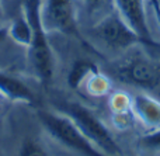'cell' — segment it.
Returning <instances> with one entry per match:
<instances>
[{"instance_id":"cell-1","label":"cell","mask_w":160,"mask_h":156,"mask_svg":"<svg viewBox=\"0 0 160 156\" xmlns=\"http://www.w3.org/2000/svg\"><path fill=\"white\" fill-rule=\"evenodd\" d=\"M41 4L42 0H21V11L31 25V44L27 48L28 59L34 75L39 82L47 84L53 78L55 59L48 41V33L42 25Z\"/></svg>"},{"instance_id":"cell-2","label":"cell","mask_w":160,"mask_h":156,"mask_svg":"<svg viewBox=\"0 0 160 156\" xmlns=\"http://www.w3.org/2000/svg\"><path fill=\"white\" fill-rule=\"evenodd\" d=\"M111 73L121 83L145 92L160 86V61L135 47L124 52V56L112 65Z\"/></svg>"},{"instance_id":"cell-3","label":"cell","mask_w":160,"mask_h":156,"mask_svg":"<svg viewBox=\"0 0 160 156\" xmlns=\"http://www.w3.org/2000/svg\"><path fill=\"white\" fill-rule=\"evenodd\" d=\"M41 125L59 145L82 156H108L102 153L65 113L38 111Z\"/></svg>"},{"instance_id":"cell-4","label":"cell","mask_w":160,"mask_h":156,"mask_svg":"<svg viewBox=\"0 0 160 156\" xmlns=\"http://www.w3.org/2000/svg\"><path fill=\"white\" fill-rule=\"evenodd\" d=\"M62 113L72 118V121L79 127L80 131L102 153L108 156H122V151L117 143L114 135L88 107L80 103H68L65 104Z\"/></svg>"},{"instance_id":"cell-5","label":"cell","mask_w":160,"mask_h":156,"mask_svg":"<svg viewBox=\"0 0 160 156\" xmlns=\"http://www.w3.org/2000/svg\"><path fill=\"white\" fill-rule=\"evenodd\" d=\"M91 34L100 44L112 52L124 53L136 45H146L115 10L96 23L91 28Z\"/></svg>"},{"instance_id":"cell-6","label":"cell","mask_w":160,"mask_h":156,"mask_svg":"<svg viewBox=\"0 0 160 156\" xmlns=\"http://www.w3.org/2000/svg\"><path fill=\"white\" fill-rule=\"evenodd\" d=\"M41 20L48 34H63L84 42L79 31L75 0H42Z\"/></svg>"},{"instance_id":"cell-7","label":"cell","mask_w":160,"mask_h":156,"mask_svg":"<svg viewBox=\"0 0 160 156\" xmlns=\"http://www.w3.org/2000/svg\"><path fill=\"white\" fill-rule=\"evenodd\" d=\"M115 11L122 17L125 23L150 47H158L148 24L146 0H112Z\"/></svg>"},{"instance_id":"cell-8","label":"cell","mask_w":160,"mask_h":156,"mask_svg":"<svg viewBox=\"0 0 160 156\" xmlns=\"http://www.w3.org/2000/svg\"><path fill=\"white\" fill-rule=\"evenodd\" d=\"M133 117L146 129H160V100L152 97L145 92H139L132 96Z\"/></svg>"},{"instance_id":"cell-9","label":"cell","mask_w":160,"mask_h":156,"mask_svg":"<svg viewBox=\"0 0 160 156\" xmlns=\"http://www.w3.org/2000/svg\"><path fill=\"white\" fill-rule=\"evenodd\" d=\"M0 94L8 101L14 103H35V94L21 79L2 70H0Z\"/></svg>"},{"instance_id":"cell-10","label":"cell","mask_w":160,"mask_h":156,"mask_svg":"<svg viewBox=\"0 0 160 156\" xmlns=\"http://www.w3.org/2000/svg\"><path fill=\"white\" fill-rule=\"evenodd\" d=\"M7 33H8V37H10L16 44L21 45V47H25V48L30 47L31 25L22 11L20 13V16H17L16 18L13 20V23H11L10 25H7Z\"/></svg>"},{"instance_id":"cell-11","label":"cell","mask_w":160,"mask_h":156,"mask_svg":"<svg viewBox=\"0 0 160 156\" xmlns=\"http://www.w3.org/2000/svg\"><path fill=\"white\" fill-rule=\"evenodd\" d=\"M97 66L90 61H76L72 65L69 75H68V83L72 89H79L84 84V82L90 78L93 73L97 72Z\"/></svg>"},{"instance_id":"cell-12","label":"cell","mask_w":160,"mask_h":156,"mask_svg":"<svg viewBox=\"0 0 160 156\" xmlns=\"http://www.w3.org/2000/svg\"><path fill=\"white\" fill-rule=\"evenodd\" d=\"M83 87H84L91 96L100 97V96H104L110 92L111 82L107 76H104L102 73H100L98 70H97L96 73H93V75L84 82Z\"/></svg>"},{"instance_id":"cell-13","label":"cell","mask_w":160,"mask_h":156,"mask_svg":"<svg viewBox=\"0 0 160 156\" xmlns=\"http://www.w3.org/2000/svg\"><path fill=\"white\" fill-rule=\"evenodd\" d=\"M110 107L112 115L132 113V97L124 92H117L110 97Z\"/></svg>"},{"instance_id":"cell-14","label":"cell","mask_w":160,"mask_h":156,"mask_svg":"<svg viewBox=\"0 0 160 156\" xmlns=\"http://www.w3.org/2000/svg\"><path fill=\"white\" fill-rule=\"evenodd\" d=\"M20 156H49V153L39 142L28 139L22 145L21 151H20Z\"/></svg>"},{"instance_id":"cell-15","label":"cell","mask_w":160,"mask_h":156,"mask_svg":"<svg viewBox=\"0 0 160 156\" xmlns=\"http://www.w3.org/2000/svg\"><path fill=\"white\" fill-rule=\"evenodd\" d=\"M142 143L146 148H160V129H155L146 134V137L142 139Z\"/></svg>"},{"instance_id":"cell-16","label":"cell","mask_w":160,"mask_h":156,"mask_svg":"<svg viewBox=\"0 0 160 156\" xmlns=\"http://www.w3.org/2000/svg\"><path fill=\"white\" fill-rule=\"evenodd\" d=\"M104 3H105V0H83V4H84L86 10L90 14L98 11L104 6Z\"/></svg>"},{"instance_id":"cell-17","label":"cell","mask_w":160,"mask_h":156,"mask_svg":"<svg viewBox=\"0 0 160 156\" xmlns=\"http://www.w3.org/2000/svg\"><path fill=\"white\" fill-rule=\"evenodd\" d=\"M8 37V33H7V25L4 27H0V45L6 41V38Z\"/></svg>"},{"instance_id":"cell-18","label":"cell","mask_w":160,"mask_h":156,"mask_svg":"<svg viewBox=\"0 0 160 156\" xmlns=\"http://www.w3.org/2000/svg\"><path fill=\"white\" fill-rule=\"evenodd\" d=\"M150 2L153 3V7H155L156 14H158V20L160 23V0H150Z\"/></svg>"},{"instance_id":"cell-19","label":"cell","mask_w":160,"mask_h":156,"mask_svg":"<svg viewBox=\"0 0 160 156\" xmlns=\"http://www.w3.org/2000/svg\"><path fill=\"white\" fill-rule=\"evenodd\" d=\"M7 98H4L2 94H0V114L3 113V110H4V106H6V103H7Z\"/></svg>"},{"instance_id":"cell-20","label":"cell","mask_w":160,"mask_h":156,"mask_svg":"<svg viewBox=\"0 0 160 156\" xmlns=\"http://www.w3.org/2000/svg\"><path fill=\"white\" fill-rule=\"evenodd\" d=\"M3 18V6H2V0H0V20Z\"/></svg>"}]
</instances>
